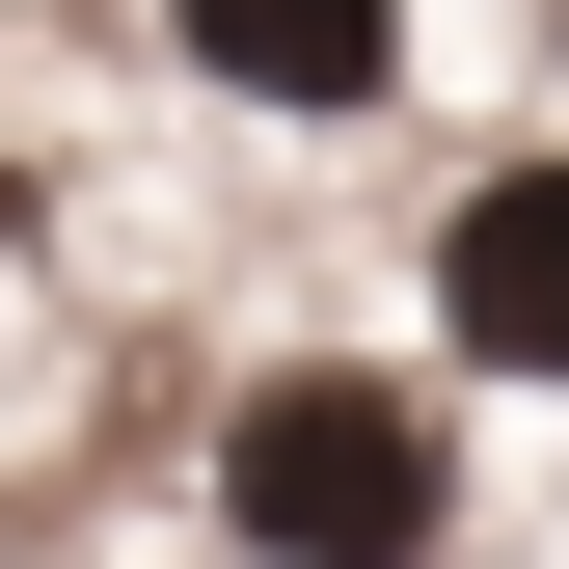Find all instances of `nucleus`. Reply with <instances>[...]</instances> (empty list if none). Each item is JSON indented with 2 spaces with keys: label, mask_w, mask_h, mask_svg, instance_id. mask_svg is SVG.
<instances>
[{
  "label": "nucleus",
  "mask_w": 569,
  "mask_h": 569,
  "mask_svg": "<svg viewBox=\"0 0 569 569\" xmlns=\"http://www.w3.org/2000/svg\"><path fill=\"white\" fill-rule=\"evenodd\" d=\"M435 326L488 352V380H569V163H488L435 218Z\"/></svg>",
  "instance_id": "nucleus-2"
},
{
  "label": "nucleus",
  "mask_w": 569,
  "mask_h": 569,
  "mask_svg": "<svg viewBox=\"0 0 569 569\" xmlns=\"http://www.w3.org/2000/svg\"><path fill=\"white\" fill-rule=\"evenodd\" d=\"M218 542L244 569H435L461 542V435L407 380H352V352H271L218 407Z\"/></svg>",
  "instance_id": "nucleus-1"
},
{
  "label": "nucleus",
  "mask_w": 569,
  "mask_h": 569,
  "mask_svg": "<svg viewBox=\"0 0 569 569\" xmlns=\"http://www.w3.org/2000/svg\"><path fill=\"white\" fill-rule=\"evenodd\" d=\"M163 28H190L218 109H299V136H352V109L407 82V0H163Z\"/></svg>",
  "instance_id": "nucleus-3"
}]
</instances>
